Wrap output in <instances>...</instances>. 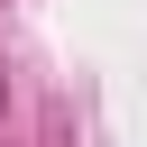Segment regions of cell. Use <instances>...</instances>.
Here are the masks:
<instances>
[{"label":"cell","instance_id":"6da1fadb","mask_svg":"<svg viewBox=\"0 0 147 147\" xmlns=\"http://www.w3.org/2000/svg\"><path fill=\"white\" fill-rule=\"evenodd\" d=\"M0 101H9V83H0Z\"/></svg>","mask_w":147,"mask_h":147}]
</instances>
